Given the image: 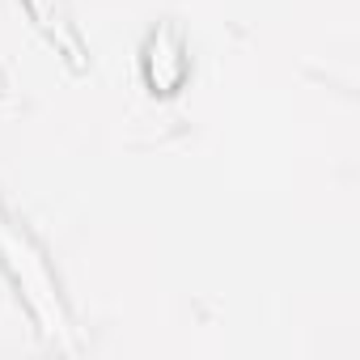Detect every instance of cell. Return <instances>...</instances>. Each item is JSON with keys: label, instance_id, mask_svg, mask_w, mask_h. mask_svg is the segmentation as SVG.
I'll return each mask as SVG.
<instances>
[{"label": "cell", "instance_id": "obj_1", "mask_svg": "<svg viewBox=\"0 0 360 360\" xmlns=\"http://www.w3.org/2000/svg\"><path fill=\"white\" fill-rule=\"evenodd\" d=\"M0 255H5V263L13 267V276H18V284H22V292H26V301H30V309H34V318L43 322V330H47L51 339L64 335L68 322H64V314H60V301H56V288H51V280H47V267H43V259L30 250V242L9 229V221H0Z\"/></svg>", "mask_w": 360, "mask_h": 360}]
</instances>
